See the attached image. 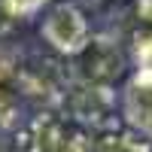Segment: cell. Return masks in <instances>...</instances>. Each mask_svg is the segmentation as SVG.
I'll return each mask as SVG.
<instances>
[{
  "label": "cell",
  "mask_w": 152,
  "mask_h": 152,
  "mask_svg": "<svg viewBox=\"0 0 152 152\" xmlns=\"http://www.w3.org/2000/svg\"><path fill=\"white\" fill-rule=\"evenodd\" d=\"M0 76H3V58H0Z\"/></svg>",
  "instance_id": "cell-7"
},
{
  "label": "cell",
  "mask_w": 152,
  "mask_h": 152,
  "mask_svg": "<svg viewBox=\"0 0 152 152\" xmlns=\"http://www.w3.org/2000/svg\"><path fill=\"white\" fill-rule=\"evenodd\" d=\"M137 64L140 67H152V34L149 37H137Z\"/></svg>",
  "instance_id": "cell-4"
},
{
  "label": "cell",
  "mask_w": 152,
  "mask_h": 152,
  "mask_svg": "<svg viewBox=\"0 0 152 152\" xmlns=\"http://www.w3.org/2000/svg\"><path fill=\"white\" fill-rule=\"evenodd\" d=\"M40 37L61 55H76L88 46V18L76 3H55L40 21Z\"/></svg>",
  "instance_id": "cell-1"
},
{
  "label": "cell",
  "mask_w": 152,
  "mask_h": 152,
  "mask_svg": "<svg viewBox=\"0 0 152 152\" xmlns=\"http://www.w3.org/2000/svg\"><path fill=\"white\" fill-rule=\"evenodd\" d=\"M49 3V0H9V6H12V12H15V18H31V15H37L43 6Z\"/></svg>",
  "instance_id": "cell-3"
},
{
  "label": "cell",
  "mask_w": 152,
  "mask_h": 152,
  "mask_svg": "<svg viewBox=\"0 0 152 152\" xmlns=\"http://www.w3.org/2000/svg\"><path fill=\"white\" fill-rule=\"evenodd\" d=\"M134 9H137V18L152 24V0H134Z\"/></svg>",
  "instance_id": "cell-6"
},
{
  "label": "cell",
  "mask_w": 152,
  "mask_h": 152,
  "mask_svg": "<svg viewBox=\"0 0 152 152\" xmlns=\"http://www.w3.org/2000/svg\"><path fill=\"white\" fill-rule=\"evenodd\" d=\"M122 116L140 137L152 140V67H137L125 82Z\"/></svg>",
  "instance_id": "cell-2"
},
{
  "label": "cell",
  "mask_w": 152,
  "mask_h": 152,
  "mask_svg": "<svg viewBox=\"0 0 152 152\" xmlns=\"http://www.w3.org/2000/svg\"><path fill=\"white\" fill-rule=\"evenodd\" d=\"M12 24H15V12H12L9 0H0V37H3Z\"/></svg>",
  "instance_id": "cell-5"
}]
</instances>
